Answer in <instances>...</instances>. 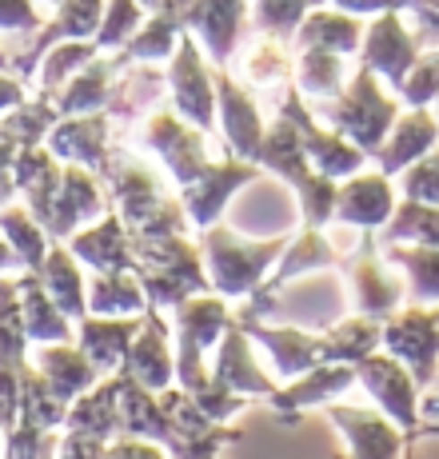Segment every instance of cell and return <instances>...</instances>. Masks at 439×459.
<instances>
[{"mask_svg":"<svg viewBox=\"0 0 439 459\" xmlns=\"http://www.w3.org/2000/svg\"><path fill=\"white\" fill-rule=\"evenodd\" d=\"M288 240L271 236V240H236L232 228H204L200 236V255H204V272L212 280V292L224 299H248L263 284L276 260L284 255Z\"/></svg>","mask_w":439,"mask_h":459,"instance_id":"1","label":"cell"},{"mask_svg":"<svg viewBox=\"0 0 439 459\" xmlns=\"http://www.w3.org/2000/svg\"><path fill=\"white\" fill-rule=\"evenodd\" d=\"M380 343L392 359H400L419 387H432L439 372V324L435 312L408 304L403 312L380 324Z\"/></svg>","mask_w":439,"mask_h":459,"instance_id":"2","label":"cell"},{"mask_svg":"<svg viewBox=\"0 0 439 459\" xmlns=\"http://www.w3.org/2000/svg\"><path fill=\"white\" fill-rule=\"evenodd\" d=\"M340 268H344V276H348L351 307H356V316H364V320L383 324L388 316L400 312V304H408V284H400L395 276H388V268L375 260L372 232H364L359 248L351 255H344Z\"/></svg>","mask_w":439,"mask_h":459,"instance_id":"3","label":"cell"},{"mask_svg":"<svg viewBox=\"0 0 439 459\" xmlns=\"http://www.w3.org/2000/svg\"><path fill=\"white\" fill-rule=\"evenodd\" d=\"M356 379L380 400L383 416H388L403 436L416 439V431H419V384L411 379L408 368H403L400 359H392L388 351H372L367 359L356 364Z\"/></svg>","mask_w":439,"mask_h":459,"instance_id":"4","label":"cell"},{"mask_svg":"<svg viewBox=\"0 0 439 459\" xmlns=\"http://www.w3.org/2000/svg\"><path fill=\"white\" fill-rule=\"evenodd\" d=\"M392 120H395V104L375 88L372 73H359V81L351 84L348 100L340 104V108H331V125H336V132L344 140H351L364 156L380 152Z\"/></svg>","mask_w":439,"mask_h":459,"instance_id":"5","label":"cell"},{"mask_svg":"<svg viewBox=\"0 0 439 459\" xmlns=\"http://www.w3.org/2000/svg\"><path fill=\"white\" fill-rule=\"evenodd\" d=\"M323 416L344 431L348 459H416L411 455V444H416V439L403 436L383 411L336 408V403H328Z\"/></svg>","mask_w":439,"mask_h":459,"instance_id":"6","label":"cell"},{"mask_svg":"<svg viewBox=\"0 0 439 459\" xmlns=\"http://www.w3.org/2000/svg\"><path fill=\"white\" fill-rule=\"evenodd\" d=\"M168 320H160L156 316V307H148L144 312V328L136 332V340H132L125 364L116 368L120 376L136 379L140 387H148V392H168L172 379H176V351L168 343Z\"/></svg>","mask_w":439,"mask_h":459,"instance_id":"7","label":"cell"},{"mask_svg":"<svg viewBox=\"0 0 439 459\" xmlns=\"http://www.w3.org/2000/svg\"><path fill=\"white\" fill-rule=\"evenodd\" d=\"M252 180H256V168L252 164H236V160L208 164L196 180L184 184V212H188V224L212 228L220 220V212L228 208V200Z\"/></svg>","mask_w":439,"mask_h":459,"instance_id":"8","label":"cell"},{"mask_svg":"<svg viewBox=\"0 0 439 459\" xmlns=\"http://www.w3.org/2000/svg\"><path fill=\"white\" fill-rule=\"evenodd\" d=\"M236 324L244 328L248 340H260L268 348V356L276 359V372L284 379H300L304 372L323 364V348H320V335L315 332H304V328H292V324H263V320H244L236 316Z\"/></svg>","mask_w":439,"mask_h":459,"instance_id":"9","label":"cell"},{"mask_svg":"<svg viewBox=\"0 0 439 459\" xmlns=\"http://www.w3.org/2000/svg\"><path fill=\"white\" fill-rule=\"evenodd\" d=\"M136 280H140V288H144V296H148V307H176V304H184L188 296L212 292V280H208L204 255H200L196 244L184 248L176 260L160 264V268L136 272Z\"/></svg>","mask_w":439,"mask_h":459,"instance_id":"10","label":"cell"},{"mask_svg":"<svg viewBox=\"0 0 439 459\" xmlns=\"http://www.w3.org/2000/svg\"><path fill=\"white\" fill-rule=\"evenodd\" d=\"M100 212H104V200H100V188L92 184V176H88L81 164H68L65 172H60V188H56V196H52L44 232H48L52 244L73 240L76 228H81L84 220H96Z\"/></svg>","mask_w":439,"mask_h":459,"instance_id":"11","label":"cell"},{"mask_svg":"<svg viewBox=\"0 0 439 459\" xmlns=\"http://www.w3.org/2000/svg\"><path fill=\"white\" fill-rule=\"evenodd\" d=\"M212 384L224 387V392H232V395H244V400H252V395L271 400V395L280 392V387L260 372L256 359H252L248 335H244V328L236 320L224 328V343H220V356L212 364Z\"/></svg>","mask_w":439,"mask_h":459,"instance_id":"12","label":"cell"},{"mask_svg":"<svg viewBox=\"0 0 439 459\" xmlns=\"http://www.w3.org/2000/svg\"><path fill=\"white\" fill-rule=\"evenodd\" d=\"M144 328V316H92V320L76 324V348L92 359V368L100 376H112L125 364L132 340Z\"/></svg>","mask_w":439,"mask_h":459,"instance_id":"13","label":"cell"},{"mask_svg":"<svg viewBox=\"0 0 439 459\" xmlns=\"http://www.w3.org/2000/svg\"><path fill=\"white\" fill-rule=\"evenodd\" d=\"M144 140H148V148H156V152H160L164 168L176 176V184H180V188H184V184H192L208 168L204 140H200L196 132H188V125H180L176 117H168V112H156V117L148 120Z\"/></svg>","mask_w":439,"mask_h":459,"instance_id":"14","label":"cell"},{"mask_svg":"<svg viewBox=\"0 0 439 459\" xmlns=\"http://www.w3.org/2000/svg\"><path fill=\"white\" fill-rule=\"evenodd\" d=\"M32 368L44 376V384L52 387L60 403L81 400L84 392L100 384V372L76 343H40V348H32Z\"/></svg>","mask_w":439,"mask_h":459,"instance_id":"15","label":"cell"},{"mask_svg":"<svg viewBox=\"0 0 439 459\" xmlns=\"http://www.w3.org/2000/svg\"><path fill=\"white\" fill-rule=\"evenodd\" d=\"M395 212V192L383 172L372 176H351L344 188L336 192V220L348 228H364V232H380Z\"/></svg>","mask_w":439,"mask_h":459,"instance_id":"16","label":"cell"},{"mask_svg":"<svg viewBox=\"0 0 439 459\" xmlns=\"http://www.w3.org/2000/svg\"><path fill=\"white\" fill-rule=\"evenodd\" d=\"M351 384H356V368L351 364H320V368H312V372H304L300 379H292L288 387H280L268 403L276 408V416L284 423H296L304 408L331 403L340 392H348Z\"/></svg>","mask_w":439,"mask_h":459,"instance_id":"17","label":"cell"},{"mask_svg":"<svg viewBox=\"0 0 439 459\" xmlns=\"http://www.w3.org/2000/svg\"><path fill=\"white\" fill-rule=\"evenodd\" d=\"M68 248L81 264H88L92 272H136V255H132V236L125 228V220L116 212H104L100 224L84 228L68 240Z\"/></svg>","mask_w":439,"mask_h":459,"instance_id":"18","label":"cell"},{"mask_svg":"<svg viewBox=\"0 0 439 459\" xmlns=\"http://www.w3.org/2000/svg\"><path fill=\"white\" fill-rule=\"evenodd\" d=\"M16 292H21L24 335H29L32 343H76L73 320L48 299L37 272H21V276H16Z\"/></svg>","mask_w":439,"mask_h":459,"instance_id":"19","label":"cell"},{"mask_svg":"<svg viewBox=\"0 0 439 459\" xmlns=\"http://www.w3.org/2000/svg\"><path fill=\"white\" fill-rule=\"evenodd\" d=\"M44 140H48V152L56 156V160L96 168V172L108 160V120L104 117L65 120V125H56Z\"/></svg>","mask_w":439,"mask_h":459,"instance_id":"20","label":"cell"},{"mask_svg":"<svg viewBox=\"0 0 439 459\" xmlns=\"http://www.w3.org/2000/svg\"><path fill=\"white\" fill-rule=\"evenodd\" d=\"M76 255L73 248H60V244H52L48 255H44V268L37 272L44 292H48V299L60 307V312L68 316L73 324H81L88 316V284L81 276V268H76Z\"/></svg>","mask_w":439,"mask_h":459,"instance_id":"21","label":"cell"},{"mask_svg":"<svg viewBox=\"0 0 439 459\" xmlns=\"http://www.w3.org/2000/svg\"><path fill=\"white\" fill-rule=\"evenodd\" d=\"M344 264V255L336 252V244L323 236V228H304V236L296 244H288L284 255L276 260V268H271V280H263V288H284L292 284V280L307 276V272H320V268H340Z\"/></svg>","mask_w":439,"mask_h":459,"instance_id":"22","label":"cell"},{"mask_svg":"<svg viewBox=\"0 0 439 459\" xmlns=\"http://www.w3.org/2000/svg\"><path fill=\"white\" fill-rule=\"evenodd\" d=\"M439 140V125L427 112H416V117L400 120L392 132V140H383L375 160H380V172L383 176H395V172H408L416 160H424L427 152L435 148Z\"/></svg>","mask_w":439,"mask_h":459,"instance_id":"23","label":"cell"},{"mask_svg":"<svg viewBox=\"0 0 439 459\" xmlns=\"http://www.w3.org/2000/svg\"><path fill=\"white\" fill-rule=\"evenodd\" d=\"M60 431H76V436H96V439H116L120 436V408H116V379H104L81 400L68 403V416Z\"/></svg>","mask_w":439,"mask_h":459,"instance_id":"24","label":"cell"},{"mask_svg":"<svg viewBox=\"0 0 439 459\" xmlns=\"http://www.w3.org/2000/svg\"><path fill=\"white\" fill-rule=\"evenodd\" d=\"M220 104H224V132H228L232 152L244 156V160H256L260 144H263V125H260L256 108H252V100L228 76H220Z\"/></svg>","mask_w":439,"mask_h":459,"instance_id":"25","label":"cell"},{"mask_svg":"<svg viewBox=\"0 0 439 459\" xmlns=\"http://www.w3.org/2000/svg\"><path fill=\"white\" fill-rule=\"evenodd\" d=\"M88 312L92 316H144L148 296L136 272H96L88 284Z\"/></svg>","mask_w":439,"mask_h":459,"instance_id":"26","label":"cell"},{"mask_svg":"<svg viewBox=\"0 0 439 459\" xmlns=\"http://www.w3.org/2000/svg\"><path fill=\"white\" fill-rule=\"evenodd\" d=\"M320 348H323V364L356 368L359 359H367L380 348V324L364 320V316H348V320L331 324V328L320 335Z\"/></svg>","mask_w":439,"mask_h":459,"instance_id":"27","label":"cell"},{"mask_svg":"<svg viewBox=\"0 0 439 459\" xmlns=\"http://www.w3.org/2000/svg\"><path fill=\"white\" fill-rule=\"evenodd\" d=\"M172 84H176V104H180L184 117L196 120L200 128L212 125V92H208L204 68H200V56H196V48H192V40H184L180 56H176Z\"/></svg>","mask_w":439,"mask_h":459,"instance_id":"28","label":"cell"},{"mask_svg":"<svg viewBox=\"0 0 439 459\" xmlns=\"http://www.w3.org/2000/svg\"><path fill=\"white\" fill-rule=\"evenodd\" d=\"M383 264H400L408 272V304H439V248H427V244L395 248V244H388Z\"/></svg>","mask_w":439,"mask_h":459,"instance_id":"29","label":"cell"},{"mask_svg":"<svg viewBox=\"0 0 439 459\" xmlns=\"http://www.w3.org/2000/svg\"><path fill=\"white\" fill-rule=\"evenodd\" d=\"M0 236L8 240V248H13L16 255H21L24 272H40L44 268V255H48L52 240L48 232L37 224V216H32L29 208H0Z\"/></svg>","mask_w":439,"mask_h":459,"instance_id":"30","label":"cell"},{"mask_svg":"<svg viewBox=\"0 0 439 459\" xmlns=\"http://www.w3.org/2000/svg\"><path fill=\"white\" fill-rule=\"evenodd\" d=\"M65 416H68V403H60L52 395V387L44 384V376L37 368H24L21 376V420L16 423H32V428H44V431H60L65 428Z\"/></svg>","mask_w":439,"mask_h":459,"instance_id":"31","label":"cell"},{"mask_svg":"<svg viewBox=\"0 0 439 459\" xmlns=\"http://www.w3.org/2000/svg\"><path fill=\"white\" fill-rule=\"evenodd\" d=\"M400 240H411V244H427V248H439V208H427V204H395L392 220L383 224V244H400Z\"/></svg>","mask_w":439,"mask_h":459,"instance_id":"32","label":"cell"},{"mask_svg":"<svg viewBox=\"0 0 439 459\" xmlns=\"http://www.w3.org/2000/svg\"><path fill=\"white\" fill-rule=\"evenodd\" d=\"M367 60H372L380 73H388V81L400 84L403 81V68L411 65V37L395 24V16L380 21L372 29V40H367Z\"/></svg>","mask_w":439,"mask_h":459,"instance_id":"33","label":"cell"},{"mask_svg":"<svg viewBox=\"0 0 439 459\" xmlns=\"http://www.w3.org/2000/svg\"><path fill=\"white\" fill-rule=\"evenodd\" d=\"M240 4H244V0H200L196 13H192V21L204 29L208 48H212L216 60L228 56V48H232L236 21H240Z\"/></svg>","mask_w":439,"mask_h":459,"instance_id":"34","label":"cell"},{"mask_svg":"<svg viewBox=\"0 0 439 459\" xmlns=\"http://www.w3.org/2000/svg\"><path fill=\"white\" fill-rule=\"evenodd\" d=\"M300 40L307 48H328V52H348L359 40V24H351L348 16H312L304 24Z\"/></svg>","mask_w":439,"mask_h":459,"instance_id":"35","label":"cell"},{"mask_svg":"<svg viewBox=\"0 0 439 459\" xmlns=\"http://www.w3.org/2000/svg\"><path fill=\"white\" fill-rule=\"evenodd\" d=\"M340 76H344V68H340V60L331 56L328 48H307L304 60H300V84L304 92L312 96H336L340 92Z\"/></svg>","mask_w":439,"mask_h":459,"instance_id":"36","label":"cell"},{"mask_svg":"<svg viewBox=\"0 0 439 459\" xmlns=\"http://www.w3.org/2000/svg\"><path fill=\"white\" fill-rule=\"evenodd\" d=\"M56 431L32 428V423H16L13 431H4V459H56Z\"/></svg>","mask_w":439,"mask_h":459,"instance_id":"37","label":"cell"},{"mask_svg":"<svg viewBox=\"0 0 439 459\" xmlns=\"http://www.w3.org/2000/svg\"><path fill=\"white\" fill-rule=\"evenodd\" d=\"M108 100V65H92L73 81V92L60 96V112H92Z\"/></svg>","mask_w":439,"mask_h":459,"instance_id":"38","label":"cell"},{"mask_svg":"<svg viewBox=\"0 0 439 459\" xmlns=\"http://www.w3.org/2000/svg\"><path fill=\"white\" fill-rule=\"evenodd\" d=\"M403 200L439 208V148L435 152H427L424 160H416L408 172H403Z\"/></svg>","mask_w":439,"mask_h":459,"instance_id":"39","label":"cell"},{"mask_svg":"<svg viewBox=\"0 0 439 459\" xmlns=\"http://www.w3.org/2000/svg\"><path fill=\"white\" fill-rule=\"evenodd\" d=\"M435 92H439V52L427 56L419 68H411L408 84H403V96H408L411 104H427Z\"/></svg>","mask_w":439,"mask_h":459,"instance_id":"40","label":"cell"},{"mask_svg":"<svg viewBox=\"0 0 439 459\" xmlns=\"http://www.w3.org/2000/svg\"><path fill=\"white\" fill-rule=\"evenodd\" d=\"M307 8V0H260V24L263 29H292L300 21V13Z\"/></svg>","mask_w":439,"mask_h":459,"instance_id":"41","label":"cell"},{"mask_svg":"<svg viewBox=\"0 0 439 459\" xmlns=\"http://www.w3.org/2000/svg\"><path fill=\"white\" fill-rule=\"evenodd\" d=\"M140 21V8L136 0H112V13H108V29L100 32V44H120L132 32V24Z\"/></svg>","mask_w":439,"mask_h":459,"instance_id":"42","label":"cell"},{"mask_svg":"<svg viewBox=\"0 0 439 459\" xmlns=\"http://www.w3.org/2000/svg\"><path fill=\"white\" fill-rule=\"evenodd\" d=\"M168 48H172V21H156L128 52L132 56H140V60H152V56H164Z\"/></svg>","mask_w":439,"mask_h":459,"instance_id":"43","label":"cell"},{"mask_svg":"<svg viewBox=\"0 0 439 459\" xmlns=\"http://www.w3.org/2000/svg\"><path fill=\"white\" fill-rule=\"evenodd\" d=\"M104 459H164V452H160V444H152V439L120 436L104 447Z\"/></svg>","mask_w":439,"mask_h":459,"instance_id":"44","label":"cell"},{"mask_svg":"<svg viewBox=\"0 0 439 459\" xmlns=\"http://www.w3.org/2000/svg\"><path fill=\"white\" fill-rule=\"evenodd\" d=\"M16 144H0V208L13 204L16 196V184H13V164H16Z\"/></svg>","mask_w":439,"mask_h":459,"instance_id":"45","label":"cell"},{"mask_svg":"<svg viewBox=\"0 0 439 459\" xmlns=\"http://www.w3.org/2000/svg\"><path fill=\"white\" fill-rule=\"evenodd\" d=\"M24 24H37L29 0H0V29H24Z\"/></svg>","mask_w":439,"mask_h":459,"instance_id":"46","label":"cell"},{"mask_svg":"<svg viewBox=\"0 0 439 459\" xmlns=\"http://www.w3.org/2000/svg\"><path fill=\"white\" fill-rule=\"evenodd\" d=\"M13 268H21V272H24V264H21V255L8 248L4 236H0V276H4V272H13Z\"/></svg>","mask_w":439,"mask_h":459,"instance_id":"47","label":"cell"},{"mask_svg":"<svg viewBox=\"0 0 439 459\" xmlns=\"http://www.w3.org/2000/svg\"><path fill=\"white\" fill-rule=\"evenodd\" d=\"M21 100V88H16L13 81H0V108H8V104Z\"/></svg>","mask_w":439,"mask_h":459,"instance_id":"48","label":"cell"},{"mask_svg":"<svg viewBox=\"0 0 439 459\" xmlns=\"http://www.w3.org/2000/svg\"><path fill=\"white\" fill-rule=\"evenodd\" d=\"M424 411H427V416H439V392H435V395H427Z\"/></svg>","mask_w":439,"mask_h":459,"instance_id":"49","label":"cell"},{"mask_svg":"<svg viewBox=\"0 0 439 459\" xmlns=\"http://www.w3.org/2000/svg\"><path fill=\"white\" fill-rule=\"evenodd\" d=\"M416 436H439V423H419Z\"/></svg>","mask_w":439,"mask_h":459,"instance_id":"50","label":"cell"},{"mask_svg":"<svg viewBox=\"0 0 439 459\" xmlns=\"http://www.w3.org/2000/svg\"><path fill=\"white\" fill-rule=\"evenodd\" d=\"M435 324H439V307H435Z\"/></svg>","mask_w":439,"mask_h":459,"instance_id":"51","label":"cell"},{"mask_svg":"<svg viewBox=\"0 0 439 459\" xmlns=\"http://www.w3.org/2000/svg\"><path fill=\"white\" fill-rule=\"evenodd\" d=\"M0 65H4V52H0Z\"/></svg>","mask_w":439,"mask_h":459,"instance_id":"52","label":"cell"},{"mask_svg":"<svg viewBox=\"0 0 439 459\" xmlns=\"http://www.w3.org/2000/svg\"><path fill=\"white\" fill-rule=\"evenodd\" d=\"M0 444H4V431H0Z\"/></svg>","mask_w":439,"mask_h":459,"instance_id":"53","label":"cell"}]
</instances>
